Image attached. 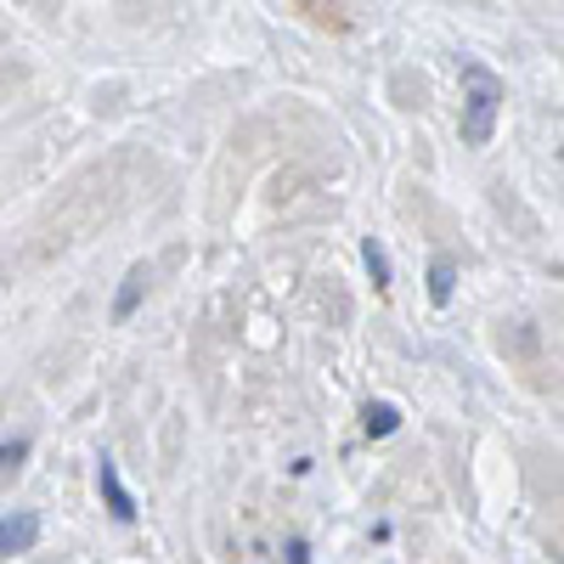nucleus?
Masks as SVG:
<instances>
[{"label":"nucleus","instance_id":"39448f33","mask_svg":"<svg viewBox=\"0 0 564 564\" xmlns=\"http://www.w3.org/2000/svg\"><path fill=\"white\" fill-rule=\"evenodd\" d=\"M361 430H367V441H390V435L401 430V406H395V401H367Z\"/></svg>","mask_w":564,"mask_h":564},{"label":"nucleus","instance_id":"f257e3e1","mask_svg":"<svg viewBox=\"0 0 564 564\" xmlns=\"http://www.w3.org/2000/svg\"><path fill=\"white\" fill-rule=\"evenodd\" d=\"M497 113H502V85L486 74V68H468V97H463V148H486L497 135Z\"/></svg>","mask_w":564,"mask_h":564},{"label":"nucleus","instance_id":"423d86ee","mask_svg":"<svg viewBox=\"0 0 564 564\" xmlns=\"http://www.w3.org/2000/svg\"><path fill=\"white\" fill-rule=\"evenodd\" d=\"M361 265H367V276H372V289L390 294L395 271H390V254H384V243H379V238H361Z\"/></svg>","mask_w":564,"mask_h":564},{"label":"nucleus","instance_id":"1a4fd4ad","mask_svg":"<svg viewBox=\"0 0 564 564\" xmlns=\"http://www.w3.org/2000/svg\"><path fill=\"white\" fill-rule=\"evenodd\" d=\"M289 564H311V542L294 536V542H289Z\"/></svg>","mask_w":564,"mask_h":564},{"label":"nucleus","instance_id":"6e6552de","mask_svg":"<svg viewBox=\"0 0 564 564\" xmlns=\"http://www.w3.org/2000/svg\"><path fill=\"white\" fill-rule=\"evenodd\" d=\"M29 452H34V441H29V435H7V441H0V480H12L18 468L29 463Z\"/></svg>","mask_w":564,"mask_h":564},{"label":"nucleus","instance_id":"7ed1b4c3","mask_svg":"<svg viewBox=\"0 0 564 564\" xmlns=\"http://www.w3.org/2000/svg\"><path fill=\"white\" fill-rule=\"evenodd\" d=\"M97 491H102V502H108V513H113L119 525H130V520H135V497L124 491L119 463H113V457H97Z\"/></svg>","mask_w":564,"mask_h":564},{"label":"nucleus","instance_id":"f03ea898","mask_svg":"<svg viewBox=\"0 0 564 564\" xmlns=\"http://www.w3.org/2000/svg\"><path fill=\"white\" fill-rule=\"evenodd\" d=\"M40 542V513L34 508H12L0 520V558H18V553H34Z\"/></svg>","mask_w":564,"mask_h":564},{"label":"nucleus","instance_id":"20e7f679","mask_svg":"<svg viewBox=\"0 0 564 564\" xmlns=\"http://www.w3.org/2000/svg\"><path fill=\"white\" fill-rule=\"evenodd\" d=\"M148 282H153V265H148V260H135V265L124 271V282H119V300H113V322H130V316H135L141 294H148Z\"/></svg>","mask_w":564,"mask_h":564},{"label":"nucleus","instance_id":"0eeeda50","mask_svg":"<svg viewBox=\"0 0 564 564\" xmlns=\"http://www.w3.org/2000/svg\"><path fill=\"white\" fill-rule=\"evenodd\" d=\"M452 294H457V260L452 254H435L430 260V300L435 305H452Z\"/></svg>","mask_w":564,"mask_h":564}]
</instances>
